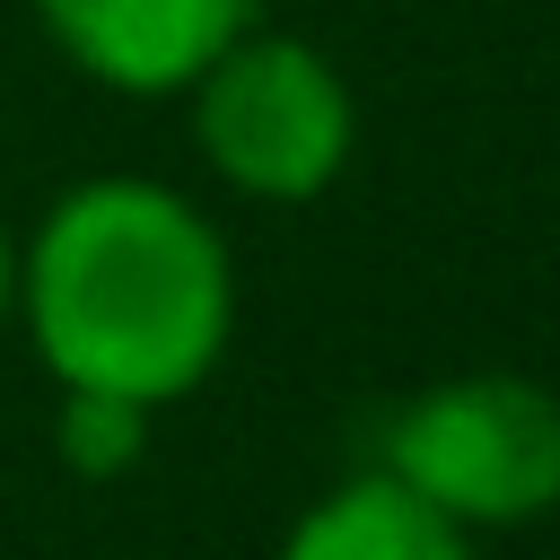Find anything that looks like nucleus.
Returning a JSON list of instances; mask_svg holds the SVG:
<instances>
[{
    "label": "nucleus",
    "instance_id": "1",
    "mask_svg": "<svg viewBox=\"0 0 560 560\" xmlns=\"http://www.w3.org/2000/svg\"><path fill=\"white\" fill-rule=\"evenodd\" d=\"M18 289L44 368L70 394H122L140 411L192 394L219 368L236 315L219 228L140 175H105L52 201Z\"/></svg>",
    "mask_w": 560,
    "mask_h": 560
},
{
    "label": "nucleus",
    "instance_id": "7",
    "mask_svg": "<svg viewBox=\"0 0 560 560\" xmlns=\"http://www.w3.org/2000/svg\"><path fill=\"white\" fill-rule=\"evenodd\" d=\"M9 298H18V254H9V236H0V315H9Z\"/></svg>",
    "mask_w": 560,
    "mask_h": 560
},
{
    "label": "nucleus",
    "instance_id": "2",
    "mask_svg": "<svg viewBox=\"0 0 560 560\" xmlns=\"http://www.w3.org/2000/svg\"><path fill=\"white\" fill-rule=\"evenodd\" d=\"M350 88L298 35H236L192 79L201 158L254 201H315L350 166Z\"/></svg>",
    "mask_w": 560,
    "mask_h": 560
},
{
    "label": "nucleus",
    "instance_id": "4",
    "mask_svg": "<svg viewBox=\"0 0 560 560\" xmlns=\"http://www.w3.org/2000/svg\"><path fill=\"white\" fill-rule=\"evenodd\" d=\"M35 9L79 70L131 96H166V88H192L210 52L245 35L254 0H35Z\"/></svg>",
    "mask_w": 560,
    "mask_h": 560
},
{
    "label": "nucleus",
    "instance_id": "3",
    "mask_svg": "<svg viewBox=\"0 0 560 560\" xmlns=\"http://www.w3.org/2000/svg\"><path fill=\"white\" fill-rule=\"evenodd\" d=\"M385 472L455 525H525L560 499V394L525 376H455L394 420Z\"/></svg>",
    "mask_w": 560,
    "mask_h": 560
},
{
    "label": "nucleus",
    "instance_id": "6",
    "mask_svg": "<svg viewBox=\"0 0 560 560\" xmlns=\"http://www.w3.org/2000/svg\"><path fill=\"white\" fill-rule=\"evenodd\" d=\"M140 438H149V411L122 394H70V411H61V464L88 481H114L140 455Z\"/></svg>",
    "mask_w": 560,
    "mask_h": 560
},
{
    "label": "nucleus",
    "instance_id": "5",
    "mask_svg": "<svg viewBox=\"0 0 560 560\" xmlns=\"http://www.w3.org/2000/svg\"><path fill=\"white\" fill-rule=\"evenodd\" d=\"M280 560H472V551H464L455 516H438L394 472H368V481L332 490L324 508H306Z\"/></svg>",
    "mask_w": 560,
    "mask_h": 560
}]
</instances>
